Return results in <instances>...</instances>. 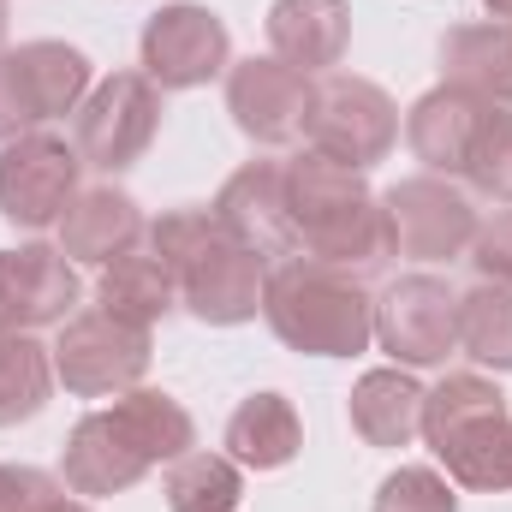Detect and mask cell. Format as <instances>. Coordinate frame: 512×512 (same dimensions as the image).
<instances>
[{"mask_svg":"<svg viewBox=\"0 0 512 512\" xmlns=\"http://www.w3.org/2000/svg\"><path fill=\"white\" fill-rule=\"evenodd\" d=\"M137 66L155 90H203L209 78H221L233 66V36L209 6L173 0V6L149 12V24L137 36Z\"/></svg>","mask_w":512,"mask_h":512,"instance_id":"obj_11","label":"cell"},{"mask_svg":"<svg viewBox=\"0 0 512 512\" xmlns=\"http://www.w3.org/2000/svg\"><path fill=\"white\" fill-rule=\"evenodd\" d=\"M149 221L137 209V197H126L120 185H90L72 197V209L60 215V251L84 268H108L126 251L143 245Z\"/></svg>","mask_w":512,"mask_h":512,"instance_id":"obj_15","label":"cell"},{"mask_svg":"<svg viewBox=\"0 0 512 512\" xmlns=\"http://www.w3.org/2000/svg\"><path fill=\"white\" fill-rule=\"evenodd\" d=\"M465 256H471V268H477L483 280H495V286H512V209H501L495 221H483Z\"/></svg>","mask_w":512,"mask_h":512,"instance_id":"obj_30","label":"cell"},{"mask_svg":"<svg viewBox=\"0 0 512 512\" xmlns=\"http://www.w3.org/2000/svg\"><path fill=\"white\" fill-rule=\"evenodd\" d=\"M161 495H167V512H239V501H245V465H233L227 453L191 447L185 459L167 465Z\"/></svg>","mask_w":512,"mask_h":512,"instance_id":"obj_24","label":"cell"},{"mask_svg":"<svg viewBox=\"0 0 512 512\" xmlns=\"http://www.w3.org/2000/svg\"><path fill=\"white\" fill-rule=\"evenodd\" d=\"M66 483L36 465H0V512H60Z\"/></svg>","mask_w":512,"mask_h":512,"instance_id":"obj_29","label":"cell"},{"mask_svg":"<svg viewBox=\"0 0 512 512\" xmlns=\"http://www.w3.org/2000/svg\"><path fill=\"white\" fill-rule=\"evenodd\" d=\"M102 417L126 435V447L143 453L149 465H173V459H185V453L197 447L191 411H185L173 393H161V387H131V393H120Z\"/></svg>","mask_w":512,"mask_h":512,"instance_id":"obj_21","label":"cell"},{"mask_svg":"<svg viewBox=\"0 0 512 512\" xmlns=\"http://www.w3.org/2000/svg\"><path fill=\"white\" fill-rule=\"evenodd\" d=\"M382 215H387V251L411 256V262H453L471 251L477 239V209L453 179L417 173L382 191Z\"/></svg>","mask_w":512,"mask_h":512,"instance_id":"obj_9","label":"cell"},{"mask_svg":"<svg viewBox=\"0 0 512 512\" xmlns=\"http://www.w3.org/2000/svg\"><path fill=\"white\" fill-rule=\"evenodd\" d=\"M304 453V423L286 393H251L227 417V459L245 471H286Z\"/></svg>","mask_w":512,"mask_h":512,"instance_id":"obj_20","label":"cell"},{"mask_svg":"<svg viewBox=\"0 0 512 512\" xmlns=\"http://www.w3.org/2000/svg\"><path fill=\"white\" fill-rule=\"evenodd\" d=\"M459 352L483 370H512V286L477 280L459 292Z\"/></svg>","mask_w":512,"mask_h":512,"instance_id":"obj_26","label":"cell"},{"mask_svg":"<svg viewBox=\"0 0 512 512\" xmlns=\"http://www.w3.org/2000/svg\"><path fill=\"white\" fill-rule=\"evenodd\" d=\"M6 24H12V12H6V0H0V42H6Z\"/></svg>","mask_w":512,"mask_h":512,"instance_id":"obj_33","label":"cell"},{"mask_svg":"<svg viewBox=\"0 0 512 512\" xmlns=\"http://www.w3.org/2000/svg\"><path fill=\"white\" fill-rule=\"evenodd\" d=\"M489 6V18H512V0H483Z\"/></svg>","mask_w":512,"mask_h":512,"instance_id":"obj_32","label":"cell"},{"mask_svg":"<svg viewBox=\"0 0 512 512\" xmlns=\"http://www.w3.org/2000/svg\"><path fill=\"white\" fill-rule=\"evenodd\" d=\"M352 48L346 0H274L268 6V54L298 72H334Z\"/></svg>","mask_w":512,"mask_h":512,"instance_id":"obj_16","label":"cell"},{"mask_svg":"<svg viewBox=\"0 0 512 512\" xmlns=\"http://www.w3.org/2000/svg\"><path fill=\"white\" fill-rule=\"evenodd\" d=\"M149 328H137L114 310H78L60 322L54 340V382L78 399H120L131 387H143L149 370Z\"/></svg>","mask_w":512,"mask_h":512,"instance_id":"obj_5","label":"cell"},{"mask_svg":"<svg viewBox=\"0 0 512 512\" xmlns=\"http://www.w3.org/2000/svg\"><path fill=\"white\" fill-rule=\"evenodd\" d=\"M0 334H24L18 328V292H12V251H0Z\"/></svg>","mask_w":512,"mask_h":512,"instance_id":"obj_31","label":"cell"},{"mask_svg":"<svg viewBox=\"0 0 512 512\" xmlns=\"http://www.w3.org/2000/svg\"><path fill=\"white\" fill-rule=\"evenodd\" d=\"M423 441L447 465L453 489L507 495L512 489V411L507 393L477 376L453 370L423 393Z\"/></svg>","mask_w":512,"mask_h":512,"instance_id":"obj_4","label":"cell"},{"mask_svg":"<svg viewBox=\"0 0 512 512\" xmlns=\"http://www.w3.org/2000/svg\"><path fill=\"white\" fill-rule=\"evenodd\" d=\"M310 102H316L310 72H298L274 54H251V60L227 66V114L262 149L298 143L304 126H310Z\"/></svg>","mask_w":512,"mask_h":512,"instance_id":"obj_12","label":"cell"},{"mask_svg":"<svg viewBox=\"0 0 512 512\" xmlns=\"http://www.w3.org/2000/svg\"><path fill=\"white\" fill-rule=\"evenodd\" d=\"M262 316L274 340L304 358H358L376 340V298L364 280L316 256H286L268 268Z\"/></svg>","mask_w":512,"mask_h":512,"instance_id":"obj_3","label":"cell"},{"mask_svg":"<svg viewBox=\"0 0 512 512\" xmlns=\"http://www.w3.org/2000/svg\"><path fill=\"white\" fill-rule=\"evenodd\" d=\"M441 84L489 108H512V18L453 24L441 36Z\"/></svg>","mask_w":512,"mask_h":512,"instance_id":"obj_18","label":"cell"},{"mask_svg":"<svg viewBox=\"0 0 512 512\" xmlns=\"http://www.w3.org/2000/svg\"><path fill=\"white\" fill-rule=\"evenodd\" d=\"M376 340L399 370H435L459 352V292L441 274H399L376 298Z\"/></svg>","mask_w":512,"mask_h":512,"instance_id":"obj_10","label":"cell"},{"mask_svg":"<svg viewBox=\"0 0 512 512\" xmlns=\"http://www.w3.org/2000/svg\"><path fill=\"white\" fill-rule=\"evenodd\" d=\"M149 471H155V465H149L143 453H131L126 435H120L102 411L78 417L72 435H66V453H60V477H66V489H72V495H90V501L126 495V489H137Z\"/></svg>","mask_w":512,"mask_h":512,"instance_id":"obj_17","label":"cell"},{"mask_svg":"<svg viewBox=\"0 0 512 512\" xmlns=\"http://www.w3.org/2000/svg\"><path fill=\"white\" fill-rule=\"evenodd\" d=\"M286 185V221L298 251L334 268H370L387 256V215L370 179L346 161H328L322 149H298L280 161Z\"/></svg>","mask_w":512,"mask_h":512,"instance_id":"obj_1","label":"cell"},{"mask_svg":"<svg viewBox=\"0 0 512 512\" xmlns=\"http://www.w3.org/2000/svg\"><path fill=\"white\" fill-rule=\"evenodd\" d=\"M209 215L221 221V233H227L233 245H245L251 256H262L268 268H274L280 256L298 251L292 221H286L280 161H245V167L215 191V209H209Z\"/></svg>","mask_w":512,"mask_h":512,"instance_id":"obj_13","label":"cell"},{"mask_svg":"<svg viewBox=\"0 0 512 512\" xmlns=\"http://www.w3.org/2000/svg\"><path fill=\"white\" fill-rule=\"evenodd\" d=\"M155 131H161V90L143 72H108L102 84H90V96L78 108V126H72V143H78L84 167L126 173L149 155Z\"/></svg>","mask_w":512,"mask_h":512,"instance_id":"obj_7","label":"cell"},{"mask_svg":"<svg viewBox=\"0 0 512 512\" xmlns=\"http://www.w3.org/2000/svg\"><path fill=\"white\" fill-rule=\"evenodd\" d=\"M483 114H489V102H477V96H465L453 84H435V90H423L411 102L405 143L435 179H465V161H471V143L483 131Z\"/></svg>","mask_w":512,"mask_h":512,"instance_id":"obj_14","label":"cell"},{"mask_svg":"<svg viewBox=\"0 0 512 512\" xmlns=\"http://www.w3.org/2000/svg\"><path fill=\"white\" fill-rule=\"evenodd\" d=\"M370 512H459V489L435 465H399L382 477Z\"/></svg>","mask_w":512,"mask_h":512,"instance_id":"obj_28","label":"cell"},{"mask_svg":"<svg viewBox=\"0 0 512 512\" xmlns=\"http://www.w3.org/2000/svg\"><path fill=\"white\" fill-rule=\"evenodd\" d=\"M423 393L429 387L411 382V370H364L352 393H346V417L358 429L364 447H382V453H399L423 435Z\"/></svg>","mask_w":512,"mask_h":512,"instance_id":"obj_19","label":"cell"},{"mask_svg":"<svg viewBox=\"0 0 512 512\" xmlns=\"http://www.w3.org/2000/svg\"><path fill=\"white\" fill-rule=\"evenodd\" d=\"M149 251L161 256L179 280V304L209 322V328H239L262 316V292H268V262L233 245L221 233V221L209 209H167L161 221H149Z\"/></svg>","mask_w":512,"mask_h":512,"instance_id":"obj_2","label":"cell"},{"mask_svg":"<svg viewBox=\"0 0 512 512\" xmlns=\"http://www.w3.org/2000/svg\"><path fill=\"white\" fill-rule=\"evenodd\" d=\"M304 137L328 161H346V167L370 173L376 161H387V149L399 143V108H393V96H387L382 84H370L358 72H328L316 84Z\"/></svg>","mask_w":512,"mask_h":512,"instance_id":"obj_6","label":"cell"},{"mask_svg":"<svg viewBox=\"0 0 512 512\" xmlns=\"http://www.w3.org/2000/svg\"><path fill=\"white\" fill-rule=\"evenodd\" d=\"M12 292H18V328H60L78 316V268L60 245H18L12 251Z\"/></svg>","mask_w":512,"mask_h":512,"instance_id":"obj_22","label":"cell"},{"mask_svg":"<svg viewBox=\"0 0 512 512\" xmlns=\"http://www.w3.org/2000/svg\"><path fill=\"white\" fill-rule=\"evenodd\" d=\"M60 512H90V507H84V501H66V507H60Z\"/></svg>","mask_w":512,"mask_h":512,"instance_id":"obj_34","label":"cell"},{"mask_svg":"<svg viewBox=\"0 0 512 512\" xmlns=\"http://www.w3.org/2000/svg\"><path fill=\"white\" fill-rule=\"evenodd\" d=\"M96 304L114 310V316H126V322H137V328H155L161 316L179 310V280H173V268L155 251H126L120 262L102 268Z\"/></svg>","mask_w":512,"mask_h":512,"instance_id":"obj_23","label":"cell"},{"mask_svg":"<svg viewBox=\"0 0 512 512\" xmlns=\"http://www.w3.org/2000/svg\"><path fill=\"white\" fill-rule=\"evenodd\" d=\"M78 173H84L78 143H66L54 131H30V137L0 143V215L24 233L60 227V215L84 191Z\"/></svg>","mask_w":512,"mask_h":512,"instance_id":"obj_8","label":"cell"},{"mask_svg":"<svg viewBox=\"0 0 512 512\" xmlns=\"http://www.w3.org/2000/svg\"><path fill=\"white\" fill-rule=\"evenodd\" d=\"M465 179L483 203H501L512 209V114L507 108H489L483 131L471 143V161H465Z\"/></svg>","mask_w":512,"mask_h":512,"instance_id":"obj_27","label":"cell"},{"mask_svg":"<svg viewBox=\"0 0 512 512\" xmlns=\"http://www.w3.org/2000/svg\"><path fill=\"white\" fill-rule=\"evenodd\" d=\"M54 393V346L36 334H0V429L30 423Z\"/></svg>","mask_w":512,"mask_h":512,"instance_id":"obj_25","label":"cell"}]
</instances>
